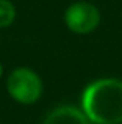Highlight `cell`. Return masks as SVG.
Instances as JSON below:
<instances>
[{
  "label": "cell",
  "instance_id": "obj_5",
  "mask_svg": "<svg viewBox=\"0 0 122 124\" xmlns=\"http://www.w3.org/2000/svg\"><path fill=\"white\" fill-rule=\"evenodd\" d=\"M16 8L8 0H0V28L9 27L14 22Z\"/></svg>",
  "mask_w": 122,
  "mask_h": 124
},
{
  "label": "cell",
  "instance_id": "obj_2",
  "mask_svg": "<svg viewBox=\"0 0 122 124\" xmlns=\"http://www.w3.org/2000/svg\"><path fill=\"white\" fill-rule=\"evenodd\" d=\"M8 93L20 104H34L42 93V82L34 71L28 68H17L8 76Z\"/></svg>",
  "mask_w": 122,
  "mask_h": 124
},
{
  "label": "cell",
  "instance_id": "obj_1",
  "mask_svg": "<svg viewBox=\"0 0 122 124\" xmlns=\"http://www.w3.org/2000/svg\"><path fill=\"white\" fill-rule=\"evenodd\" d=\"M81 112L94 124H122V80L100 79L81 94Z\"/></svg>",
  "mask_w": 122,
  "mask_h": 124
},
{
  "label": "cell",
  "instance_id": "obj_4",
  "mask_svg": "<svg viewBox=\"0 0 122 124\" xmlns=\"http://www.w3.org/2000/svg\"><path fill=\"white\" fill-rule=\"evenodd\" d=\"M42 124H89V119L81 110L72 105H61L53 108L46 116Z\"/></svg>",
  "mask_w": 122,
  "mask_h": 124
},
{
  "label": "cell",
  "instance_id": "obj_6",
  "mask_svg": "<svg viewBox=\"0 0 122 124\" xmlns=\"http://www.w3.org/2000/svg\"><path fill=\"white\" fill-rule=\"evenodd\" d=\"M2 74H3V68H2V63H0V77H2Z\"/></svg>",
  "mask_w": 122,
  "mask_h": 124
},
{
  "label": "cell",
  "instance_id": "obj_3",
  "mask_svg": "<svg viewBox=\"0 0 122 124\" xmlns=\"http://www.w3.org/2000/svg\"><path fill=\"white\" fill-rule=\"evenodd\" d=\"M64 22L74 33H91L100 24V11L89 2H75L66 9Z\"/></svg>",
  "mask_w": 122,
  "mask_h": 124
}]
</instances>
